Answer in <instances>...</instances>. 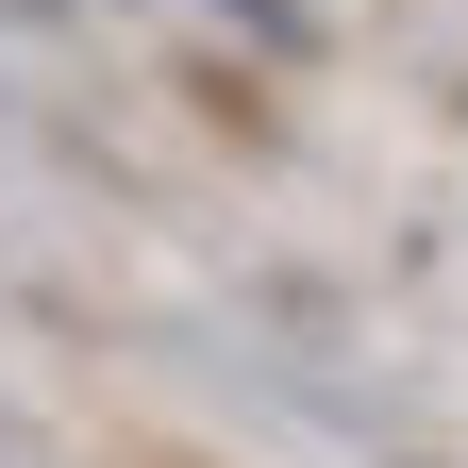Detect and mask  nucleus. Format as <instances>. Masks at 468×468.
<instances>
[{
  "label": "nucleus",
  "mask_w": 468,
  "mask_h": 468,
  "mask_svg": "<svg viewBox=\"0 0 468 468\" xmlns=\"http://www.w3.org/2000/svg\"><path fill=\"white\" fill-rule=\"evenodd\" d=\"M17 17H68V0H17Z\"/></svg>",
  "instance_id": "f257e3e1"
}]
</instances>
